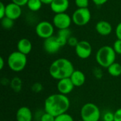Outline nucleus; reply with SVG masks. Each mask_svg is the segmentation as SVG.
Listing matches in <instances>:
<instances>
[{
    "label": "nucleus",
    "instance_id": "obj_1",
    "mask_svg": "<svg viewBox=\"0 0 121 121\" xmlns=\"http://www.w3.org/2000/svg\"><path fill=\"white\" fill-rule=\"evenodd\" d=\"M70 107V101L67 96L60 93L48 96L44 103L45 112L57 117L67 112Z\"/></svg>",
    "mask_w": 121,
    "mask_h": 121
},
{
    "label": "nucleus",
    "instance_id": "obj_2",
    "mask_svg": "<svg viewBox=\"0 0 121 121\" xmlns=\"http://www.w3.org/2000/svg\"><path fill=\"white\" fill-rule=\"evenodd\" d=\"M73 64L66 58H58L53 61L49 67V74L53 79L59 81L69 78L74 71Z\"/></svg>",
    "mask_w": 121,
    "mask_h": 121
},
{
    "label": "nucleus",
    "instance_id": "obj_3",
    "mask_svg": "<svg viewBox=\"0 0 121 121\" xmlns=\"http://www.w3.org/2000/svg\"><path fill=\"white\" fill-rule=\"evenodd\" d=\"M116 55L113 47L104 45L98 50L96 54V60L101 67L108 68L116 62Z\"/></svg>",
    "mask_w": 121,
    "mask_h": 121
},
{
    "label": "nucleus",
    "instance_id": "obj_4",
    "mask_svg": "<svg viewBox=\"0 0 121 121\" xmlns=\"http://www.w3.org/2000/svg\"><path fill=\"white\" fill-rule=\"evenodd\" d=\"M27 61V55L16 50L9 55L7 58V65L11 71L20 72L25 69Z\"/></svg>",
    "mask_w": 121,
    "mask_h": 121
},
{
    "label": "nucleus",
    "instance_id": "obj_5",
    "mask_svg": "<svg viewBox=\"0 0 121 121\" xmlns=\"http://www.w3.org/2000/svg\"><path fill=\"white\" fill-rule=\"evenodd\" d=\"M80 116L83 121H99L101 113L96 104L86 103L82 106L80 110Z\"/></svg>",
    "mask_w": 121,
    "mask_h": 121
},
{
    "label": "nucleus",
    "instance_id": "obj_6",
    "mask_svg": "<svg viewBox=\"0 0 121 121\" xmlns=\"http://www.w3.org/2000/svg\"><path fill=\"white\" fill-rule=\"evenodd\" d=\"M91 13L89 8H77L72 15V22L78 26H84L89 23Z\"/></svg>",
    "mask_w": 121,
    "mask_h": 121
},
{
    "label": "nucleus",
    "instance_id": "obj_7",
    "mask_svg": "<svg viewBox=\"0 0 121 121\" xmlns=\"http://www.w3.org/2000/svg\"><path fill=\"white\" fill-rule=\"evenodd\" d=\"M55 26L53 23L48 21H42L39 22L35 26L36 35L39 38L44 40L53 36Z\"/></svg>",
    "mask_w": 121,
    "mask_h": 121
},
{
    "label": "nucleus",
    "instance_id": "obj_8",
    "mask_svg": "<svg viewBox=\"0 0 121 121\" xmlns=\"http://www.w3.org/2000/svg\"><path fill=\"white\" fill-rule=\"evenodd\" d=\"M72 23V16L65 13H56L55 14L52 18V23L55 28H57L58 30L67 29L69 28Z\"/></svg>",
    "mask_w": 121,
    "mask_h": 121
},
{
    "label": "nucleus",
    "instance_id": "obj_9",
    "mask_svg": "<svg viewBox=\"0 0 121 121\" xmlns=\"http://www.w3.org/2000/svg\"><path fill=\"white\" fill-rule=\"evenodd\" d=\"M74 48L77 57L82 60L89 58L92 53V46L86 40H80Z\"/></svg>",
    "mask_w": 121,
    "mask_h": 121
},
{
    "label": "nucleus",
    "instance_id": "obj_10",
    "mask_svg": "<svg viewBox=\"0 0 121 121\" xmlns=\"http://www.w3.org/2000/svg\"><path fill=\"white\" fill-rule=\"evenodd\" d=\"M62 48L60 44L57 36H52L45 40L43 42V48L45 51L50 55H53L57 53L60 49Z\"/></svg>",
    "mask_w": 121,
    "mask_h": 121
},
{
    "label": "nucleus",
    "instance_id": "obj_11",
    "mask_svg": "<svg viewBox=\"0 0 121 121\" xmlns=\"http://www.w3.org/2000/svg\"><path fill=\"white\" fill-rule=\"evenodd\" d=\"M74 85L73 84L72 82L71 81L70 78H65L60 79L57 82V89L58 93L67 96L69 94L74 88Z\"/></svg>",
    "mask_w": 121,
    "mask_h": 121
},
{
    "label": "nucleus",
    "instance_id": "obj_12",
    "mask_svg": "<svg viewBox=\"0 0 121 121\" xmlns=\"http://www.w3.org/2000/svg\"><path fill=\"white\" fill-rule=\"evenodd\" d=\"M22 13L21 6L11 2L6 5V16L15 21L20 18Z\"/></svg>",
    "mask_w": 121,
    "mask_h": 121
},
{
    "label": "nucleus",
    "instance_id": "obj_13",
    "mask_svg": "<svg viewBox=\"0 0 121 121\" xmlns=\"http://www.w3.org/2000/svg\"><path fill=\"white\" fill-rule=\"evenodd\" d=\"M51 10L56 13H65L69 7V0H53L50 4Z\"/></svg>",
    "mask_w": 121,
    "mask_h": 121
},
{
    "label": "nucleus",
    "instance_id": "obj_14",
    "mask_svg": "<svg viewBox=\"0 0 121 121\" xmlns=\"http://www.w3.org/2000/svg\"><path fill=\"white\" fill-rule=\"evenodd\" d=\"M33 117V116L31 110L27 106L20 107L16 113V121H32Z\"/></svg>",
    "mask_w": 121,
    "mask_h": 121
},
{
    "label": "nucleus",
    "instance_id": "obj_15",
    "mask_svg": "<svg viewBox=\"0 0 121 121\" xmlns=\"http://www.w3.org/2000/svg\"><path fill=\"white\" fill-rule=\"evenodd\" d=\"M95 29L99 35L102 36H107L112 33L113 27L109 22L102 20L97 22L95 26Z\"/></svg>",
    "mask_w": 121,
    "mask_h": 121
},
{
    "label": "nucleus",
    "instance_id": "obj_16",
    "mask_svg": "<svg viewBox=\"0 0 121 121\" xmlns=\"http://www.w3.org/2000/svg\"><path fill=\"white\" fill-rule=\"evenodd\" d=\"M69 78L75 87L83 86L86 82V76L84 73L80 70H74Z\"/></svg>",
    "mask_w": 121,
    "mask_h": 121
},
{
    "label": "nucleus",
    "instance_id": "obj_17",
    "mask_svg": "<svg viewBox=\"0 0 121 121\" xmlns=\"http://www.w3.org/2000/svg\"><path fill=\"white\" fill-rule=\"evenodd\" d=\"M17 50L18 52L28 55L32 50V43L27 38H21L17 43Z\"/></svg>",
    "mask_w": 121,
    "mask_h": 121
},
{
    "label": "nucleus",
    "instance_id": "obj_18",
    "mask_svg": "<svg viewBox=\"0 0 121 121\" xmlns=\"http://www.w3.org/2000/svg\"><path fill=\"white\" fill-rule=\"evenodd\" d=\"M70 36H72L71 35V30L69 28L59 30V31L57 33V40H58V41H59V43L62 47H63L67 44L68 39L69 38Z\"/></svg>",
    "mask_w": 121,
    "mask_h": 121
},
{
    "label": "nucleus",
    "instance_id": "obj_19",
    "mask_svg": "<svg viewBox=\"0 0 121 121\" xmlns=\"http://www.w3.org/2000/svg\"><path fill=\"white\" fill-rule=\"evenodd\" d=\"M107 69L108 74L113 77H118L121 75V65L118 62H115Z\"/></svg>",
    "mask_w": 121,
    "mask_h": 121
},
{
    "label": "nucleus",
    "instance_id": "obj_20",
    "mask_svg": "<svg viewBox=\"0 0 121 121\" xmlns=\"http://www.w3.org/2000/svg\"><path fill=\"white\" fill-rule=\"evenodd\" d=\"M43 2L41 0H28L27 3V7L31 11H39L43 6Z\"/></svg>",
    "mask_w": 121,
    "mask_h": 121
},
{
    "label": "nucleus",
    "instance_id": "obj_21",
    "mask_svg": "<svg viewBox=\"0 0 121 121\" xmlns=\"http://www.w3.org/2000/svg\"><path fill=\"white\" fill-rule=\"evenodd\" d=\"M22 84V80L19 77H14L10 82L11 87L15 92H19L21 90Z\"/></svg>",
    "mask_w": 121,
    "mask_h": 121
},
{
    "label": "nucleus",
    "instance_id": "obj_22",
    "mask_svg": "<svg viewBox=\"0 0 121 121\" xmlns=\"http://www.w3.org/2000/svg\"><path fill=\"white\" fill-rule=\"evenodd\" d=\"M1 26L4 29L9 30L13 28V26L14 25V21L5 16L4 18L1 19Z\"/></svg>",
    "mask_w": 121,
    "mask_h": 121
},
{
    "label": "nucleus",
    "instance_id": "obj_23",
    "mask_svg": "<svg viewBox=\"0 0 121 121\" xmlns=\"http://www.w3.org/2000/svg\"><path fill=\"white\" fill-rule=\"evenodd\" d=\"M55 121H74V118L73 117L67 113H63L62 115H60L57 117H55Z\"/></svg>",
    "mask_w": 121,
    "mask_h": 121
},
{
    "label": "nucleus",
    "instance_id": "obj_24",
    "mask_svg": "<svg viewBox=\"0 0 121 121\" xmlns=\"http://www.w3.org/2000/svg\"><path fill=\"white\" fill-rule=\"evenodd\" d=\"M55 116H53L52 115H51L45 111L41 114L40 118L39 119L40 121H55Z\"/></svg>",
    "mask_w": 121,
    "mask_h": 121
},
{
    "label": "nucleus",
    "instance_id": "obj_25",
    "mask_svg": "<svg viewBox=\"0 0 121 121\" xmlns=\"http://www.w3.org/2000/svg\"><path fill=\"white\" fill-rule=\"evenodd\" d=\"M74 3L77 8H88L89 0H74Z\"/></svg>",
    "mask_w": 121,
    "mask_h": 121
},
{
    "label": "nucleus",
    "instance_id": "obj_26",
    "mask_svg": "<svg viewBox=\"0 0 121 121\" xmlns=\"http://www.w3.org/2000/svg\"><path fill=\"white\" fill-rule=\"evenodd\" d=\"M104 121H114V113L111 111H106L102 116Z\"/></svg>",
    "mask_w": 121,
    "mask_h": 121
},
{
    "label": "nucleus",
    "instance_id": "obj_27",
    "mask_svg": "<svg viewBox=\"0 0 121 121\" xmlns=\"http://www.w3.org/2000/svg\"><path fill=\"white\" fill-rule=\"evenodd\" d=\"M113 48L116 52V54L118 55H121V40L117 39L113 45Z\"/></svg>",
    "mask_w": 121,
    "mask_h": 121
},
{
    "label": "nucleus",
    "instance_id": "obj_28",
    "mask_svg": "<svg viewBox=\"0 0 121 121\" xmlns=\"http://www.w3.org/2000/svg\"><path fill=\"white\" fill-rule=\"evenodd\" d=\"M79 40L78 39L76 38V37H74V36H70L69 38L68 39V41H67V44L70 46V47H73V48H75L77 44L79 43Z\"/></svg>",
    "mask_w": 121,
    "mask_h": 121
},
{
    "label": "nucleus",
    "instance_id": "obj_29",
    "mask_svg": "<svg viewBox=\"0 0 121 121\" xmlns=\"http://www.w3.org/2000/svg\"><path fill=\"white\" fill-rule=\"evenodd\" d=\"M32 91L35 93H39L42 90H43V86L40 83H38V82H36L35 84H33L32 87Z\"/></svg>",
    "mask_w": 121,
    "mask_h": 121
},
{
    "label": "nucleus",
    "instance_id": "obj_30",
    "mask_svg": "<svg viewBox=\"0 0 121 121\" xmlns=\"http://www.w3.org/2000/svg\"><path fill=\"white\" fill-rule=\"evenodd\" d=\"M6 16V5L3 2H0V19Z\"/></svg>",
    "mask_w": 121,
    "mask_h": 121
},
{
    "label": "nucleus",
    "instance_id": "obj_31",
    "mask_svg": "<svg viewBox=\"0 0 121 121\" xmlns=\"http://www.w3.org/2000/svg\"><path fill=\"white\" fill-rule=\"evenodd\" d=\"M115 33H116V35L117 39L121 40V22H120L116 27V30H115Z\"/></svg>",
    "mask_w": 121,
    "mask_h": 121
},
{
    "label": "nucleus",
    "instance_id": "obj_32",
    "mask_svg": "<svg viewBox=\"0 0 121 121\" xmlns=\"http://www.w3.org/2000/svg\"><path fill=\"white\" fill-rule=\"evenodd\" d=\"M28 0H11V2L20 6H24L27 5Z\"/></svg>",
    "mask_w": 121,
    "mask_h": 121
},
{
    "label": "nucleus",
    "instance_id": "obj_33",
    "mask_svg": "<svg viewBox=\"0 0 121 121\" xmlns=\"http://www.w3.org/2000/svg\"><path fill=\"white\" fill-rule=\"evenodd\" d=\"M114 121H121V108L114 112Z\"/></svg>",
    "mask_w": 121,
    "mask_h": 121
},
{
    "label": "nucleus",
    "instance_id": "obj_34",
    "mask_svg": "<svg viewBox=\"0 0 121 121\" xmlns=\"http://www.w3.org/2000/svg\"><path fill=\"white\" fill-rule=\"evenodd\" d=\"M108 0H92L93 3L96 6H102L105 4Z\"/></svg>",
    "mask_w": 121,
    "mask_h": 121
},
{
    "label": "nucleus",
    "instance_id": "obj_35",
    "mask_svg": "<svg viewBox=\"0 0 121 121\" xmlns=\"http://www.w3.org/2000/svg\"><path fill=\"white\" fill-rule=\"evenodd\" d=\"M5 65V62H4V60L2 57H0V69L2 70L4 69V67Z\"/></svg>",
    "mask_w": 121,
    "mask_h": 121
},
{
    "label": "nucleus",
    "instance_id": "obj_36",
    "mask_svg": "<svg viewBox=\"0 0 121 121\" xmlns=\"http://www.w3.org/2000/svg\"><path fill=\"white\" fill-rule=\"evenodd\" d=\"M53 0H41V1L43 2V4H50L51 2Z\"/></svg>",
    "mask_w": 121,
    "mask_h": 121
},
{
    "label": "nucleus",
    "instance_id": "obj_37",
    "mask_svg": "<svg viewBox=\"0 0 121 121\" xmlns=\"http://www.w3.org/2000/svg\"><path fill=\"white\" fill-rule=\"evenodd\" d=\"M83 121L82 120H80V121Z\"/></svg>",
    "mask_w": 121,
    "mask_h": 121
}]
</instances>
